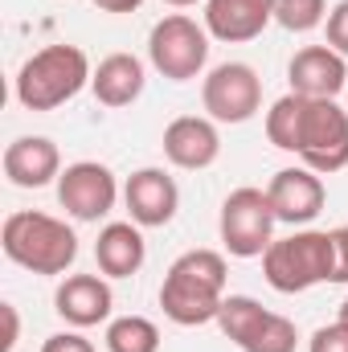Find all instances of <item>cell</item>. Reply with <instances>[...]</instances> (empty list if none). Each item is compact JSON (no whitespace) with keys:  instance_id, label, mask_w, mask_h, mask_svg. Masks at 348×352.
<instances>
[{"instance_id":"cell-1","label":"cell","mask_w":348,"mask_h":352,"mask_svg":"<svg viewBox=\"0 0 348 352\" xmlns=\"http://www.w3.org/2000/svg\"><path fill=\"white\" fill-rule=\"evenodd\" d=\"M230 266L217 250H184L160 283V307L176 328H201L217 324V311L226 303Z\"/></svg>"},{"instance_id":"cell-2","label":"cell","mask_w":348,"mask_h":352,"mask_svg":"<svg viewBox=\"0 0 348 352\" xmlns=\"http://www.w3.org/2000/svg\"><path fill=\"white\" fill-rule=\"evenodd\" d=\"M90 78H94V66L87 50L58 41L25 58V66L12 78V94L25 111H58L70 98H78L90 87Z\"/></svg>"},{"instance_id":"cell-3","label":"cell","mask_w":348,"mask_h":352,"mask_svg":"<svg viewBox=\"0 0 348 352\" xmlns=\"http://www.w3.org/2000/svg\"><path fill=\"white\" fill-rule=\"evenodd\" d=\"M0 246L8 263L33 274H66L78 258V234L62 217L37 213V209L8 213L0 230Z\"/></svg>"},{"instance_id":"cell-4","label":"cell","mask_w":348,"mask_h":352,"mask_svg":"<svg viewBox=\"0 0 348 352\" xmlns=\"http://www.w3.org/2000/svg\"><path fill=\"white\" fill-rule=\"evenodd\" d=\"M262 274L279 295H299L336 278V234L332 230H295L274 238L262 254Z\"/></svg>"},{"instance_id":"cell-5","label":"cell","mask_w":348,"mask_h":352,"mask_svg":"<svg viewBox=\"0 0 348 352\" xmlns=\"http://www.w3.org/2000/svg\"><path fill=\"white\" fill-rule=\"evenodd\" d=\"M303 168L332 176L348 168V111L336 98H303L295 152Z\"/></svg>"},{"instance_id":"cell-6","label":"cell","mask_w":348,"mask_h":352,"mask_svg":"<svg viewBox=\"0 0 348 352\" xmlns=\"http://www.w3.org/2000/svg\"><path fill=\"white\" fill-rule=\"evenodd\" d=\"M148 62L168 82H193L209 66V29L184 12H168L148 33Z\"/></svg>"},{"instance_id":"cell-7","label":"cell","mask_w":348,"mask_h":352,"mask_svg":"<svg viewBox=\"0 0 348 352\" xmlns=\"http://www.w3.org/2000/svg\"><path fill=\"white\" fill-rule=\"evenodd\" d=\"M274 226H279V217L270 209L266 188L242 184L221 201L217 234H221V246L230 258H262L266 246L274 242Z\"/></svg>"},{"instance_id":"cell-8","label":"cell","mask_w":348,"mask_h":352,"mask_svg":"<svg viewBox=\"0 0 348 352\" xmlns=\"http://www.w3.org/2000/svg\"><path fill=\"white\" fill-rule=\"evenodd\" d=\"M217 328L242 352H295V344H299L295 320L262 307L250 295H226V303L217 311Z\"/></svg>"},{"instance_id":"cell-9","label":"cell","mask_w":348,"mask_h":352,"mask_svg":"<svg viewBox=\"0 0 348 352\" xmlns=\"http://www.w3.org/2000/svg\"><path fill=\"white\" fill-rule=\"evenodd\" d=\"M201 107L213 123H250L262 111V78L246 62H221L201 78Z\"/></svg>"},{"instance_id":"cell-10","label":"cell","mask_w":348,"mask_h":352,"mask_svg":"<svg viewBox=\"0 0 348 352\" xmlns=\"http://www.w3.org/2000/svg\"><path fill=\"white\" fill-rule=\"evenodd\" d=\"M119 180L107 164L98 160H74L58 176V205L74 217V221H98L115 209L119 201Z\"/></svg>"},{"instance_id":"cell-11","label":"cell","mask_w":348,"mask_h":352,"mask_svg":"<svg viewBox=\"0 0 348 352\" xmlns=\"http://www.w3.org/2000/svg\"><path fill=\"white\" fill-rule=\"evenodd\" d=\"M266 197H270V209L283 226H312L320 213H324V201H328V188H324V176L295 164V168H279L266 184Z\"/></svg>"},{"instance_id":"cell-12","label":"cell","mask_w":348,"mask_h":352,"mask_svg":"<svg viewBox=\"0 0 348 352\" xmlns=\"http://www.w3.org/2000/svg\"><path fill=\"white\" fill-rule=\"evenodd\" d=\"M164 156L173 168L184 173H201L213 168L221 156V131L209 115H176L173 123L164 127Z\"/></svg>"},{"instance_id":"cell-13","label":"cell","mask_w":348,"mask_h":352,"mask_svg":"<svg viewBox=\"0 0 348 352\" xmlns=\"http://www.w3.org/2000/svg\"><path fill=\"white\" fill-rule=\"evenodd\" d=\"M123 205L140 230H164L180 209V188L164 168H140L123 184Z\"/></svg>"},{"instance_id":"cell-14","label":"cell","mask_w":348,"mask_h":352,"mask_svg":"<svg viewBox=\"0 0 348 352\" xmlns=\"http://www.w3.org/2000/svg\"><path fill=\"white\" fill-rule=\"evenodd\" d=\"M287 82L303 98H336L348 90V58L324 45H303L287 62Z\"/></svg>"},{"instance_id":"cell-15","label":"cell","mask_w":348,"mask_h":352,"mask_svg":"<svg viewBox=\"0 0 348 352\" xmlns=\"http://www.w3.org/2000/svg\"><path fill=\"white\" fill-rule=\"evenodd\" d=\"M111 307H115V291H111L107 274H66L54 291V311L78 332L107 324Z\"/></svg>"},{"instance_id":"cell-16","label":"cell","mask_w":348,"mask_h":352,"mask_svg":"<svg viewBox=\"0 0 348 352\" xmlns=\"http://www.w3.org/2000/svg\"><path fill=\"white\" fill-rule=\"evenodd\" d=\"M4 176L17 188H45L62 176V152L50 135H17L4 148Z\"/></svg>"},{"instance_id":"cell-17","label":"cell","mask_w":348,"mask_h":352,"mask_svg":"<svg viewBox=\"0 0 348 352\" xmlns=\"http://www.w3.org/2000/svg\"><path fill=\"white\" fill-rule=\"evenodd\" d=\"M274 21V0H205V29L213 41L242 45Z\"/></svg>"},{"instance_id":"cell-18","label":"cell","mask_w":348,"mask_h":352,"mask_svg":"<svg viewBox=\"0 0 348 352\" xmlns=\"http://www.w3.org/2000/svg\"><path fill=\"white\" fill-rule=\"evenodd\" d=\"M144 87H148V70L135 54H107L94 66V78H90V94L111 111L131 107L144 94Z\"/></svg>"},{"instance_id":"cell-19","label":"cell","mask_w":348,"mask_h":352,"mask_svg":"<svg viewBox=\"0 0 348 352\" xmlns=\"http://www.w3.org/2000/svg\"><path fill=\"white\" fill-rule=\"evenodd\" d=\"M148 258V242L140 234L135 221H111L98 230V242H94V263L107 278H131L140 274V266Z\"/></svg>"},{"instance_id":"cell-20","label":"cell","mask_w":348,"mask_h":352,"mask_svg":"<svg viewBox=\"0 0 348 352\" xmlns=\"http://www.w3.org/2000/svg\"><path fill=\"white\" fill-rule=\"evenodd\" d=\"M107 352H160V328L148 316H119L107 324Z\"/></svg>"},{"instance_id":"cell-21","label":"cell","mask_w":348,"mask_h":352,"mask_svg":"<svg viewBox=\"0 0 348 352\" xmlns=\"http://www.w3.org/2000/svg\"><path fill=\"white\" fill-rule=\"evenodd\" d=\"M299 111H303V94H295V90H287L283 98L270 102V111H266V140H270L279 152H295Z\"/></svg>"},{"instance_id":"cell-22","label":"cell","mask_w":348,"mask_h":352,"mask_svg":"<svg viewBox=\"0 0 348 352\" xmlns=\"http://www.w3.org/2000/svg\"><path fill=\"white\" fill-rule=\"evenodd\" d=\"M328 0H274V25L287 33H312L328 21Z\"/></svg>"},{"instance_id":"cell-23","label":"cell","mask_w":348,"mask_h":352,"mask_svg":"<svg viewBox=\"0 0 348 352\" xmlns=\"http://www.w3.org/2000/svg\"><path fill=\"white\" fill-rule=\"evenodd\" d=\"M307 352H348V324L336 320V324L316 328L312 340H307Z\"/></svg>"},{"instance_id":"cell-24","label":"cell","mask_w":348,"mask_h":352,"mask_svg":"<svg viewBox=\"0 0 348 352\" xmlns=\"http://www.w3.org/2000/svg\"><path fill=\"white\" fill-rule=\"evenodd\" d=\"M324 33H328V45L348 58V0H336L332 4V12L324 21Z\"/></svg>"},{"instance_id":"cell-25","label":"cell","mask_w":348,"mask_h":352,"mask_svg":"<svg viewBox=\"0 0 348 352\" xmlns=\"http://www.w3.org/2000/svg\"><path fill=\"white\" fill-rule=\"evenodd\" d=\"M41 352H94V344L74 328V332H54V336H45Z\"/></svg>"},{"instance_id":"cell-26","label":"cell","mask_w":348,"mask_h":352,"mask_svg":"<svg viewBox=\"0 0 348 352\" xmlns=\"http://www.w3.org/2000/svg\"><path fill=\"white\" fill-rule=\"evenodd\" d=\"M0 316H4V340H0V352H12L17 340H21V316L12 303H0Z\"/></svg>"},{"instance_id":"cell-27","label":"cell","mask_w":348,"mask_h":352,"mask_svg":"<svg viewBox=\"0 0 348 352\" xmlns=\"http://www.w3.org/2000/svg\"><path fill=\"white\" fill-rule=\"evenodd\" d=\"M336 234V278L332 283H348V226L332 230Z\"/></svg>"},{"instance_id":"cell-28","label":"cell","mask_w":348,"mask_h":352,"mask_svg":"<svg viewBox=\"0 0 348 352\" xmlns=\"http://www.w3.org/2000/svg\"><path fill=\"white\" fill-rule=\"evenodd\" d=\"M144 0H94V8H102V12H115V16H123V12H135Z\"/></svg>"},{"instance_id":"cell-29","label":"cell","mask_w":348,"mask_h":352,"mask_svg":"<svg viewBox=\"0 0 348 352\" xmlns=\"http://www.w3.org/2000/svg\"><path fill=\"white\" fill-rule=\"evenodd\" d=\"M164 4H173V8H193V4H201V0H164Z\"/></svg>"},{"instance_id":"cell-30","label":"cell","mask_w":348,"mask_h":352,"mask_svg":"<svg viewBox=\"0 0 348 352\" xmlns=\"http://www.w3.org/2000/svg\"><path fill=\"white\" fill-rule=\"evenodd\" d=\"M336 320H345V324H348V299L340 303V311H336Z\"/></svg>"},{"instance_id":"cell-31","label":"cell","mask_w":348,"mask_h":352,"mask_svg":"<svg viewBox=\"0 0 348 352\" xmlns=\"http://www.w3.org/2000/svg\"><path fill=\"white\" fill-rule=\"evenodd\" d=\"M345 94H348V90H345Z\"/></svg>"}]
</instances>
